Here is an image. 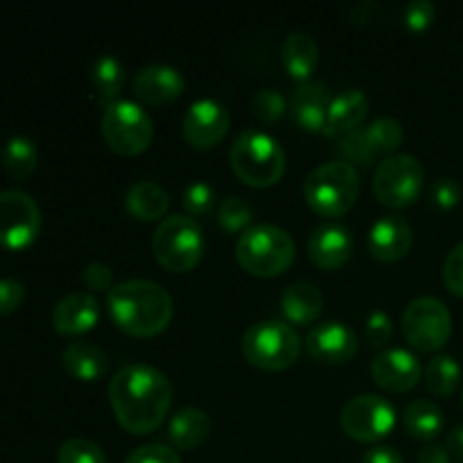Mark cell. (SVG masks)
Masks as SVG:
<instances>
[{"label":"cell","instance_id":"cell-1","mask_svg":"<svg viewBox=\"0 0 463 463\" xmlns=\"http://www.w3.org/2000/svg\"><path fill=\"white\" fill-rule=\"evenodd\" d=\"M109 401L118 423L129 434L143 437L165 420L172 407V384L156 366L127 364L109 384Z\"/></svg>","mask_w":463,"mask_h":463},{"label":"cell","instance_id":"cell-2","mask_svg":"<svg viewBox=\"0 0 463 463\" xmlns=\"http://www.w3.org/2000/svg\"><path fill=\"white\" fill-rule=\"evenodd\" d=\"M107 310L118 330L129 337H156L170 326L175 303L167 289L154 280L131 279L113 285L107 294Z\"/></svg>","mask_w":463,"mask_h":463},{"label":"cell","instance_id":"cell-3","mask_svg":"<svg viewBox=\"0 0 463 463\" xmlns=\"http://www.w3.org/2000/svg\"><path fill=\"white\" fill-rule=\"evenodd\" d=\"M231 170L251 188H271L288 167V156L279 140L262 129H249L235 138L229 152Z\"/></svg>","mask_w":463,"mask_h":463},{"label":"cell","instance_id":"cell-4","mask_svg":"<svg viewBox=\"0 0 463 463\" xmlns=\"http://www.w3.org/2000/svg\"><path fill=\"white\" fill-rule=\"evenodd\" d=\"M297 244L292 235L276 224H253L235 244L240 267L258 279H276L292 267Z\"/></svg>","mask_w":463,"mask_h":463},{"label":"cell","instance_id":"cell-5","mask_svg":"<svg viewBox=\"0 0 463 463\" xmlns=\"http://www.w3.org/2000/svg\"><path fill=\"white\" fill-rule=\"evenodd\" d=\"M303 194L319 217H342L360 197V175L348 161H328L307 175Z\"/></svg>","mask_w":463,"mask_h":463},{"label":"cell","instance_id":"cell-6","mask_svg":"<svg viewBox=\"0 0 463 463\" xmlns=\"http://www.w3.org/2000/svg\"><path fill=\"white\" fill-rule=\"evenodd\" d=\"M206 240L197 220L170 215L161 220L152 238V251L158 265L172 274H188L202 262Z\"/></svg>","mask_w":463,"mask_h":463},{"label":"cell","instance_id":"cell-7","mask_svg":"<svg viewBox=\"0 0 463 463\" xmlns=\"http://www.w3.org/2000/svg\"><path fill=\"white\" fill-rule=\"evenodd\" d=\"M303 342L285 321H260L242 335V355L262 371H285L297 364Z\"/></svg>","mask_w":463,"mask_h":463},{"label":"cell","instance_id":"cell-8","mask_svg":"<svg viewBox=\"0 0 463 463\" xmlns=\"http://www.w3.org/2000/svg\"><path fill=\"white\" fill-rule=\"evenodd\" d=\"M102 136L113 152L122 156H136L152 145L154 122L138 102L118 99L116 104L104 109Z\"/></svg>","mask_w":463,"mask_h":463},{"label":"cell","instance_id":"cell-9","mask_svg":"<svg viewBox=\"0 0 463 463\" xmlns=\"http://www.w3.org/2000/svg\"><path fill=\"white\" fill-rule=\"evenodd\" d=\"M425 184L423 163L411 154L383 158L373 172V194L383 206L410 208L420 197Z\"/></svg>","mask_w":463,"mask_h":463},{"label":"cell","instance_id":"cell-10","mask_svg":"<svg viewBox=\"0 0 463 463\" xmlns=\"http://www.w3.org/2000/svg\"><path fill=\"white\" fill-rule=\"evenodd\" d=\"M402 335L416 351H441L452 335L450 310L434 297L414 298L402 312Z\"/></svg>","mask_w":463,"mask_h":463},{"label":"cell","instance_id":"cell-11","mask_svg":"<svg viewBox=\"0 0 463 463\" xmlns=\"http://www.w3.org/2000/svg\"><path fill=\"white\" fill-rule=\"evenodd\" d=\"M396 407L378 393L351 398L339 414V425L348 439L360 443H378L396 428Z\"/></svg>","mask_w":463,"mask_h":463},{"label":"cell","instance_id":"cell-12","mask_svg":"<svg viewBox=\"0 0 463 463\" xmlns=\"http://www.w3.org/2000/svg\"><path fill=\"white\" fill-rule=\"evenodd\" d=\"M41 231L39 203L23 190L0 193V247L25 249Z\"/></svg>","mask_w":463,"mask_h":463},{"label":"cell","instance_id":"cell-13","mask_svg":"<svg viewBox=\"0 0 463 463\" xmlns=\"http://www.w3.org/2000/svg\"><path fill=\"white\" fill-rule=\"evenodd\" d=\"M229 129V109L213 98H202L190 104L181 122L185 143L194 149H213L226 138Z\"/></svg>","mask_w":463,"mask_h":463},{"label":"cell","instance_id":"cell-14","mask_svg":"<svg viewBox=\"0 0 463 463\" xmlns=\"http://www.w3.org/2000/svg\"><path fill=\"white\" fill-rule=\"evenodd\" d=\"M306 348L310 357L321 364H346L360 351L355 330L348 324L326 321L310 328L306 337Z\"/></svg>","mask_w":463,"mask_h":463},{"label":"cell","instance_id":"cell-15","mask_svg":"<svg viewBox=\"0 0 463 463\" xmlns=\"http://www.w3.org/2000/svg\"><path fill=\"white\" fill-rule=\"evenodd\" d=\"M423 369L414 353L407 348H384L371 362V378L380 389L392 393H407L419 384Z\"/></svg>","mask_w":463,"mask_h":463},{"label":"cell","instance_id":"cell-16","mask_svg":"<svg viewBox=\"0 0 463 463\" xmlns=\"http://www.w3.org/2000/svg\"><path fill=\"white\" fill-rule=\"evenodd\" d=\"M131 89H134V95L143 104L163 107V104H170L176 98H181L185 89V80L175 66L152 63V66H145L136 72Z\"/></svg>","mask_w":463,"mask_h":463},{"label":"cell","instance_id":"cell-17","mask_svg":"<svg viewBox=\"0 0 463 463\" xmlns=\"http://www.w3.org/2000/svg\"><path fill=\"white\" fill-rule=\"evenodd\" d=\"M353 233L344 224H321L312 231L307 240V256L319 269L335 271L344 267L351 258Z\"/></svg>","mask_w":463,"mask_h":463},{"label":"cell","instance_id":"cell-18","mask_svg":"<svg viewBox=\"0 0 463 463\" xmlns=\"http://www.w3.org/2000/svg\"><path fill=\"white\" fill-rule=\"evenodd\" d=\"M414 244L410 222L398 215H383L369 231V253L380 262H401Z\"/></svg>","mask_w":463,"mask_h":463},{"label":"cell","instance_id":"cell-19","mask_svg":"<svg viewBox=\"0 0 463 463\" xmlns=\"http://www.w3.org/2000/svg\"><path fill=\"white\" fill-rule=\"evenodd\" d=\"M333 95L321 81H301L289 98V113L301 129L324 134Z\"/></svg>","mask_w":463,"mask_h":463},{"label":"cell","instance_id":"cell-20","mask_svg":"<svg viewBox=\"0 0 463 463\" xmlns=\"http://www.w3.org/2000/svg\"><path fill=\"white\" fill-rule=\"evenodd\" d=\"M99 321L98 298L89 292H72L63 297L52 310V326L59 335L75 337L93 330Z\"/></svg>","mask_w":463,"mask_h":463},{"label":"cell","instance_id":"cell-21","mask_svg":"<svg viewBox=\"0 0 463 463\" xmlns=\"http://www.w3.org/2000/svg\"><path fill=\"white\" fill-rule=\"evenodd\" d=\"M366 113H369V98L360 89L342 90L330 102L324 134L330 138H337V136L342 138V136L360 129L362 122L366 120Z\"/></svg>","mask_w":463,"mask_h":463},{"label":"cell","instance_id":"cell-22","mask_svg":"<svg viewBox=\"0 0 463 463\" xmlns=\"http://www.w3.org/2000/svg\"><path fill=\"white\" fill-rule=\"evenodd\" d=\"M280 310L294 326H310L324 312V294L310 280H297L280 297Z\"/></svg>","mask_w":463,"mask_h":463},{"label":"cell","instance_id":"cell-23","mask_svg":"<svg viewBox=\"0 0 463 463\" xmlns=\"http://www.w3.org/2000/svg\"><path fill=\"white\" fill-rule=\"evenodd\" d=\"M125 208L138 222L165 220L170 208V194L156 181H136L125 193Z\"/></svg>","mask_w":463,"mask_h":463},{"label":"cell","instance_id":"cell-24","mask_svg":"<svg viewBox=\"0 0 463 463\" xmlns=\"http://www.w3.org/2000/svg\"><path fill=\"white\" fill-rule=\"evenodd\" d=\"M63 369L80 383H99L109 373V357L90 342L68 344L61 353Z\"/></svg>","mask_w":463,"mask_h":463},{"label":"cell","instance_id":"cell-25","mask_svg":"<svg viewBox=\"0 0 463 463\" xmlns=\"http://www.w3.org/2000/svg\"><path fill=\"white\" fill-rule=\"evenodd\" d=\"M211 416L199 407H181L167 425V439L179 450H194L211 434Z\"/></svg>","mask_w":463,"mask_h":463},{"label":"cell","instance_id":"cell-26","mask_svg":"<svg viewBox=\"0 0 463 463\" xmlns=\"http://www.w3.org/2000/svg\"><path fill=\"white\" fill-rule=\"evenodd\" d=\"M280 57H283L285 71L294 80L307 81V77L319 66V45H317L315 36L307 34V32H292L283 41Z\"/></svg>","mask_w":463,"mask_h":463},{"label":"cell","instance_id":"cell-27","mask_svg":"<svg viewBox=\"0 0 463 463\" xmlns=\"http://www.w3.org/2000/svg\"><path fill=\"white\" fill-rule=\"evenodd\" d=\"M402 425H405L407 434L419 441H432L446 428V419L437 402L432 401H414L407 405L405 414H402Z\"/></svg>","mask_w":463,"mask_h":463},{"label":"cell","instance_id":"cell-28","mask_svg":"<svg viewBox=\"0 0 463 463\" xmlns=\"http://www.w3.org/2000/svg\"><path fill=\"white\" fill-rule=\"evenodd\" d=\"M90 80H93L95 98H98L99 107L107 109L120 99L122 84H125V66L113 54H102V57L95 59Z\"/></svg>","mask_w":463,"mask_h":463},{"label":"cell","instance_id":"cell-29","mask_svg":"<svg viewBox=\"0 0 463 463\" xmlns=\"http://www.w3.org/2000/svg\"><path fill=\"white\" fill-rule=\"evenodd\" d=\"M362 134H364L366 145H369L371 154H373L375 158L393 156L396 149L402 145V140H405V129H402L401 120L389 116L371 120L369 125L362 127Z\"/></svg>","mask_w":463,"mask_h":463},{"label":"cell","instance_id":"cell-30","mask_svg":"<svg viewBox=\"0 0 463 463\" xmlns=\"http://www.w3.org/2000/svg\"><path fill=\"white\" fill-rule=\"evenodd\" d=\"M39 163V149L27 136H12L3 147V167L12 179L25 181Z\"/></svg>","mask_w":463,"mask_h":463},{"label":"cell","instance_id":"cell-31","mask_svg":"<svg viewBox=\"0 0 463 463\" xmlns=\"http://www.w3.org/2000/svg\"><path fill=\"white\" fill-rule=\"evenodd\" d=\"M423 380L428 392L434 396L448 398L457 392L461 380V366L455 357L450 355H437L428 362L423 371Z\"/></svg>","mask_w":463,"mask_h":463},{"label":"cell","instance_id":"cell-32","mask_svg":"<svg viewBox=\"0 0 463 463\" xmlns=\"http://www.w3.org/2000/svg\"><path fill=\"white\" fill-rule=\"evenodd\" d=\"M253 220V211L242 197H226L217 203V222L226 233H244Z\"/></svg>","mask_w":463,"mask_h":463},{"label":"cell","instance_id":"cell-33","mask_svg":"<svg viewBox=\"0 0 463 463\" xmlns=\"http://www.w3.org/2000/svg\"><path fill=\"white\" fill-rule=\"evenodd\" d=\"M288 99L279 89H260L251 98V116L260 125H274L285 116Z\"/></svg>","mask_w":463,"mask_h":463},{"label":"cell","instance_id":"cell-34","mask_svg":"<svg viewBox=\"0 0 463 463\" xmlns=\"http://www.w3.org/2000/svg\"><path fill=\"white\" fill-rule=\"evenodd\" d=\"M57 463H109L98 443L89 439H68L57 452Z\"/></svg>","mask_w":463,"mask_h":463},{"label":"cell","instance_id":"cell-35","mask_svg":"<svg viewBox=\"0 0 463 463\" xmlns=\"http://www.w3.org/2000/svg\"><path fill=\"white\" fill-rule=\"evenodd\" d=\"M215 188L206 181H194L188 188L184 190V197H181V203H184L185 213L193 217L208 215V213L215 208Z\"/></svg>","mask_w":463,"mask_h":463},{"label":"cell","instance_id":"cell-36","mask_svg":"<svg viewBox=\"0 0 463 463\" xmlns=\"http://www.w3.org/2000/svg\"><path fill=\"white\" fill-rule=\"evenodd\" d=\"M339 152L344 154V158H346L351 165L369 167L371 163L375 161V156L371 154L369 145H366L364 134H362V127L360 129L351 131V134L342 136V140H339Z\"/></svg>","mask_w":463,"mask_h":463},{"label":"cell","instance_id":"cell-37","mask_svg":"<svg viewBox=\"0 0 463 463\" xmlns=\"http://www.w3.org/2000/svg\"><path fill=\"white\" fill-rule=\"evenodd\" d=\"M366 344L373 348H384L393 337V321L384 310H373L364 326Z\"/></svg>","mask_w":463,"mask_h":463},{"label":"cell","instance_id":"cell-38","mask_svg":"<svg viewBox=\"0 0 463 463\" xmlns=\"http://www.w3.org/2000/svg\"><path fill=\"white\" fill-rule=\"evenodd\" d=\"M434 16H437L434 3H430V0H414L402 12V23H405L407 30L425 32L434 23Z\"/></svg>","mask_w":463,"mask_h":463},{"label":"cell","instance_id":"cell-39","mask_svg":"<svg viewBox=\"0 0 463 463\" xmlns=\"http://www.w3.org/2000/svg\"><path fill=\"white\" fill-rule=\"evenodd\" d=\"M443 283L455 297L463 298V242L450 249L443 262Z\"/></svg>","mask_w":463,"mask_h":463},{"label":"cell","instance_id":"cell-40","mask_svg":"<svg viewBox=\"0 0 463 463\" xmlns=\"http://www.w3.org/2000/svg\"><path fill=\"white\" fill-rule=\"evenodd\" d=\"M125 463H181V457L161 443H147V446L136 448Z\"/></svg>","mask_w":463,"mask_h":463},{"label":"cell","instance_id":"cell-41","mask_svg":"<svg viewBox=\"0 0 463 463\" xmlns=\"http://www.w3.org/2000/svg\"><path fill=\"white\" fill-rule=\"evenodd\" d=\"M430 197H432V203L437 208H441V211H452V208L459 206L461 202V185L457 184L455 179L443 176V179L434 181Z\"/></svg>","mask_w":463,"mask_h":463},{"label":"cell","instance_id":"cell-42","mask_svg":"<svg viewBox=\"0 0 463 463\" xmlns=\"http://www.w3.org/2000/svg\"><path fill=\"white\" fill-rule=\"evenodd\" d=\"M81 280L89 289H95V292H111L113 289V271L111 267L104 265V262H89L84 267V274H81Z\"/></svg>","mask_w":463,"mask_h":463},{"label":"cell","instance_id":"cell-43","mask_svg":"<svg viewBox=\"0 0 463 463\" xmlns=\"http://www.w3.org/2000/svg\"><path fill=\"white\" fill-rule=\"evenodd\" d=\"M25 298V285L16 279H0V317L18 310Z\"/></svg>","mask_w":463,"mask_h":463},{"label":"cell","instance_id":"cell-44","mask_svg":"<svg viewBox=\"0 0 463 463\" xmlns=\"http://www.w3.org/2000/svg\"><path fill=\"white\" fill-rule=\"evenodd\" d=\"M360 463H405V461H402L401 452L393 450V448L375 446V448H369V450L362 455Z\"/></svg>","mask_w":463,"mask_h":463},{"label":"cell","instance_id":"cell-45","mask_svg":"<svg viewBox=\"0 0 463 463\" xmlns=\"http://www.w3.org/2000/svg\"><path fill=\"white\" fill-rule=\"evenodd\" d=\"M450 452L443 446H425L419 452V463H450Z\"/></svg>","mask_w":463,"mask_h":463},{"label":"cell","instance_id":"cell-46","mask_svg":"<svg viewBox=\"0 0 463 463\" xmlns=\"http://www.w3.org/2000/svg\"><path fill=\"white\" fill-rule=\"evenodd\" d=\"M446 450L450 452L452 459L463 463V425H457V428L448 434Z\"/></svg>","mask_w":463,"mask_h":463},{"label":"cell","instance_id":"cell-47","mask_svg":"<svg viewBox=\"0 0 463 463\" xmlns=\"http://www.w3.org/2000/svg\"><path fill=\"white\" fill-rule=\"evenodd\" d=\"M461 402H463V392H461Z\"/></svg>","mask_w":463,"mask_h":463}]
</instances>
